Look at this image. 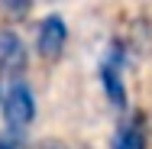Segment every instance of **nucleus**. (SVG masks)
Instances as JSON below:
<instances>
[{"label": "nucleus", "instance_id": "7", "mask_svg": "<svg viewBox=\"0 0 152 149\" xmlns=\"http://www.w3.org/2000/svg\"><path fill=\"white\" fill-rule=\"evenodd\" d=\"M0 149H29L26 146V139H23V133H0Z\"/></svg>", "mask_w": 152, "mask_h": 149}, {"label": "nucleus", "instance_id": "4", "mask_svg": "<svg viewBox=\"0 0 152 149\" xmlns=\"http://www.w3.org/2000/svg\"><path fill=\"white\" fill-rule=\"evenodd\" d=\"M36 46H39V55L42 59H58L68 46V26L58 13L45 16L39 23V32H36Z\"/></svg>", "mask_w": 152, "mask_h": 149}, {"label": "nucleus", "instance_id": "9", "mask_svg": "<svg viewBox=\"0 0 152 149\" xmlns=\"http://www.w3.org/2000/svg\"><path fill=\"white\" fill-rule=\"evenodd\" d=\"M0 104H3V91H0Z\"/></svg>", "mask_w": 152, "mask_h": 149}, {"label": "nucleus", "instance_id": "1", "mask_svg": "<svg viewBox=\"0 0 152 149\" xmlns=\"http://www.w3.org/2000/svg\"><path fill=\"white\" fill-rule=\"evenodd\" d=\"M3 120H7L10 133H26L29 130V123L36 120V94H32L29 81L16 78L3 91Z\"/></svg>", "mask_w": 152, "mask_h": 149}, {"label": "nucleus", "instance_id": "2", "mask_svg": "<svg viewBox=\"0 0 152 149\" xmlns=\"http://www.w3.org/2000/svg\"><path fill=\"white\" fill-rule=\"evenodd\" d=\"M123 65H126V46L123 42H110L107 55L100 59V84L104 94L110 97L113 107H126V84H123Z\"/></svg>", "mask_w": 152, "mask_h": 149}, {"label": "nucleus", "instance_id": "5", "mask_svg": "<svg viewBox=\"0 0 152 149\" xmlns=\"http://www.w3.org/2000/svg\"><path fill=\"white\" fill-rule=\"evenodd\" d=\"M113 149H146V117L133 114L129 120H123L117 136H113Z\"/></svg>", "mask_w": 152, "mask_h": 149}, {"label": "nucleus", "instance_id": "8", "mask_svg": "<svg viewBox=\"0 0 152 149\" xmlns=\"http://www.w3.org/2000/svg\"><path fill=\"white\" fill-rule=\"evenodd\" d=\"M49 149H65V146H61V143H52V146H49Z\"/></svg>", "mask_w": 152, "mask_h": 149}, {"label": "nucleus", "instance_id": "3", "mask_svg": "<svg viewBox=\"0 0 152 149\" xmlns=\"http://www.w3.org/2000/svg\"><path fill=\"white\" fill-rule=\"evenodd\" d=\"M29 65V52H26V42L16 29H0V75H10L13 81L23 78Z\"/></svg>", "mask_w": 152, "mask_h": 149}, {"label": "nucleus", "instance_id": "6", "mask_svg": "<svg viewBox=\"0 0 152 149\" xmlns=\"http://www.w3.org/2000/svg\"><path fill=\"white\" fill-rule=\"evenodd\" d=\"M0 7H3L10 16H26L32 10V0H0Z\"/></svg>", "mask_w": 152, "mask_h": 149}]
</instances>
